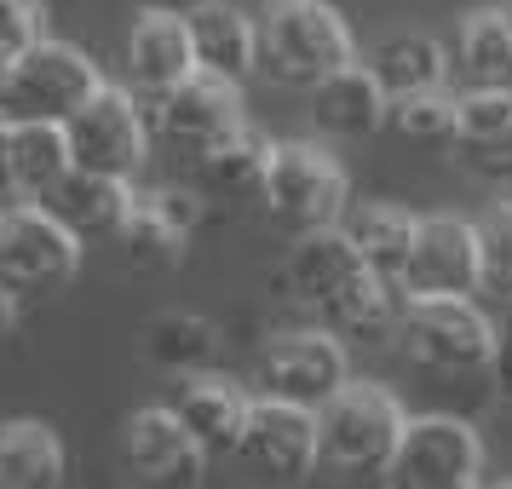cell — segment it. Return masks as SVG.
<instances>
[{"label":"cell","mask_w":512,"mask_h":489,"mask_svg":"<svg viewBox=\"0 0 512 489\" xmlns=\"http://www.w3.org/2000/svg\"><path fill=\"white\" fill-rule=\"evenodd\" d=\"M397 346L432 380H478L501 369V328L478 311L472 294H409Z\"/></svg>","instance_id":"cell-1"},{"label":"cell","mask_w":512,"mask_h":489,"mask_svg":"<svg viewBox=\"0 0 512 489\" xmlns=\"http://www.w3.org/2000/svg\"><path fill=\"white\" fill-rule=\"evenodd\" d=\"M259 18V75L277 87H317L334 70L357 64L346 18L328 0H265Z\"/></svg>","instance_id":"cell-2"},{"label":"cell","mask_w":512,"mask_h":489,"mask_svg":"<svg viewBox=\"0 0 512 489\" xmlns=\"http://www.w3.org/2000/svg\"><path fill=\"white\" fill-rule=\"evenodd\" d=\"M403 403L374 380H346L340 392L317 409V432H323V466L351 472V478H386L397 443H403Z\"/></svg>","instance_id":"cell-3"},{"label":"cell","mask_w":512,"mask_h":489,"mask_svg":"<svg viewBox=\"0 0 512 489\" xmlns=\"http://www.w3.org/2000/svg\"><path fill=\"white\" fill-rule=\"evenodd\" d=\"M259 208L271 213V225H282L288 236L328 231L346 225L351 213V185L346 167L311 139H282L271 144V173H265V196Z\"/></svg>","instance_id":"cell-4"},{"label":"cell","mask_w":512,"mask_h":489,"mask_svg":"<svg viewBox=\"0 0 512 489\" xmlns=\"http://www.w3.org/2000/svg\"><path fill=\"white\" fill-rule=\"evenodd\" d=\"M104 87L98 64L70 41H35L29 52H18L6 64L0 81V116L12 121H70L87 98Z\"/></svg>","instance_id":"cell-5"},{"label":"cell","mask_w":512,"mask_h":489,"mask_svg":"<svg viewBox=\"0 0 512 489\" xmlns=\"http://www.w3.org/2000/svg\"><path fill=\"white\" fill-rule=\"evenodd\" d=\"M81 271V236L47 208V202H18L0 213V282L24 294H58Z\"/></svg>","instance_id":"cell-6"},{"label":"cell","mask_w":512,"mask_h":489,"mask_svg":"<svg viewBox=\"0 0 512 489\" xmlns=\"http://www.w3.org/2000/svg\"><path fill=\"white\" fill-rule=\"evenodd\" d=\"M386 484L397 489H472L484 484V443L455 415H415L403 426Z\"/></svg>","instance_id":"cell-7"},{"label":"cell","mask_w":512,"mask_h":489,"mask_svg":"<svg viewBox=\"0 0 512 489\" xmlns=\"http://www.w3.org/2000/svg\"><path fill=\"white\" fill-rule=\"evenodd\" d=\"M236 461L248 466L259 484H305L317 472V461H323L317 409L259 392L254 415L242 426V443H236Z\"/></svg>","instance_id":"cell-8"},{"label":"cell","mask_w":512,"mask_h":489,"mask_svg":"<svg viewBox=\"0 0 512 489\" xmlns=\"http://www.w3.org/2000/svg\"><path fill=\"white\" fill-rule=\"evenodd\" d=\"M346 380H351L346 340H340V334H328L323 323L282 334V340H271V346H265V357H259V392L282 397V403L323 409V403L340 392Z\"/></svg>","instance_id":"cell-9"},{"label":"cell","mask_w":512,"mask_h":489,"mask_svg":"<svg viewBox=\"0 0 512 489\" xmlns=\"http://www.w3.org/2000/svg\"><path fill=\"white\" fill-rule=\"evenodd\" d=\"M64 133H70L75 167L121 173V179H133L144 167V150H150V121H144V110L133 104V93H121L110 81L64 121Z\"/></svg>","instance_id":"cell-10"},{"label":"cell","mask_w":512,"mask_h":489,"mask_svg":"<svg viewBox=\"0 0 512 489\" xmlns=\"http://www.w3.org/2000/svg\"><path fill=\"white\" fill-rule=\"evenodd\" d=\"M150 104H156V139L173 144L185 162L196 150L231 139L236 127H248V116H242V81H225V75H208V70L185 75L173 93L150 98Z\"/></svg>","instance_id":"cell-11"},{"label":"cell","mask_w":512,"mask_h":489,"mask_svg":"<svg viewBox=\"0 0 512 489\" xmlns=\"http://www.w3.org/2000/svg\"><path fill=\"white\" fill-rule=\"evenodd\" d=\"M369 271L374 265L363 259V248L351 242L346 225H328V231L294 236V248L282 259V288H288V300L305 305L311 323H317V317H328Z\"/></svg>","instance_id":"cell-12"},{"label":"cell","mask_w":512,"mask_h":489,"mask_svg":"<svg viewBox=\"0 0 512 489\" xmlns=\"http://www.w3.org/2000/svg\"><path fill=\"white\" fill-rule=\"evenodd\" d=\"M484 288V248L478 219L461 213H420L403 294H478Z\"/></svg>","instance_id":"cell-13"},{"label":"cell","mask_w":512,"mask_h":489,"mask_svg":"<svg viewBox=\"0 0 512 489\" xmlns=\"http://www.w3.org/2000/svg\"><path fill=\"white\" fill-rule=\"evenodd\" d=\"M121 461L144 484H202L208 449L190 438V426L173 415V403H150L121 420Z\"/></svg>","instance_id":"cell-14"},{"label":"cell","mask_w":512,"mask_h":489,"mask_svg":"<svg viewBox=\"0 0 512 489\" xmlns=\"http://www.w3.org/2000/svg\"><path fill=\"white\" fill-rule=\"evenodd\" d=\"M127 81L144 98L173 93L185 75H196V47H190V18L179 6H150L144 18H133L127 29V47H121Z\"/></svg>","instance_id":"cell-15"},{"label":"cell","mask_w":512,"mask_h":489,"mask_svg":"<svg viewBox=\"0 0 512 489\" xmlns=\"http://www.w3.org/2000/svg\"><path fill=\"white\" fill-rule=\"evenodd\" d=\"M202 196L196 190H139L133 196V213H127V231H121V248L139 271H167L179 265L190 248V231L202 219Z\"/></svg>","instance_id":"cell-16"},{"label":"cell","mask_w":512,"mask_h":489,"mask_svg":"<svg viewBox=\"0 0 512 489\" xmlns=\"http://www.w3.org/2000/svg\"><path fill=\"white\" fill-rule=\"evenodd\" d=\"M173 415L190 426V438L208 449V461L236 455L242 426L254 415V397L242 380H231L225 369H202V374H179V392H173Z\"/></svg>","instance_id":"cell-17"},{"label":"cell","mask_w":512,"mask_h":489,"mask_svg":"<svg viewBox=\"0 0 512 489\" xmlns=\"http://www.w3.org/2000/svg\"><path fill=\"white\" fill-rule=\"evenodd\" d=\"M265 173H271V144L259 139L254 127H236L231 139L196 150L185 162V185L202 202H225V208H248L265 196Z\"/></svg>","instance_id":"cell-18"},{"label":"cell","mask_w":512,"mask_h":489,"mask_svg":"<svg viewBox=\"0 0 512 489\" xmlns=\"http://www.w3.org/2000/svg\"><path fill=\"white\" fill-rule=\"evenodd\" d=\"M133 179L121 173H93V167H70V179L47 196V208L70 225L81 242H121L127 213H133Z\"/></svg>","instance_id":"cell-19"},{"label":"cell","mask_w":512,"mask_h":489,"mask_svg":"<svg viewBox=\"0 0 512 489\" xmlns=\"http://www.w3.org/2000/svg\"><path fill=\"white\" fill-rule=\"evenodd\" d=\"M190 47H196V70L225 75V81H248L259 75V18L242 12L231 0H202L190 6Z\"/></svg>","instance_id":"cell-20"},{"label":"cell","mask_w":512,"mask_h":489,"mask_svg":"<svg viewBox=\"0 0 512 489\" xmlns=\"http://www.w3.org/2000/svg\"><path fill=\"white\" fill-rule=\"evenodd\" d=\"M455 81L461 93H512V24L501 6H472L455 29Z\"/></svg>","instance_id":"cell-21"},{"label":"cell","mask_w":512,"mask_h":489,"mask_svg":"<svg viewBox=\"0 0 512 489\" xmlns=\"http://www.w3.org/2000/svg\"><path fill=\"white\" fill-rule=\"evenodd\" d=\"M386 110H392V98L374 81L369 64H346V70H334L328 81L311 87V116L334 139H369V133H380Z\"/></svg>","instance_id":"cell-22"},{"label":"cell","mask_w":512,"mask_h":489,"mask_svg":"<svg viewBox=\"0 0 512 489\" xmlns=\"http://www.w3.org/2000/svg\"><path fill=\"white\" fill-rule=\"evenodd\" d=\"M64 484V438L47 420H0V489H52Z\"/></svg>","instance_id":"cell-23"},{"label":"cell","mask_w":512,"mask_h":489,"mask_svg":"<svg viewBox=\"0 0 512 489\" xmlns=\"http://www.w3.org/2000/svg\"><path fill=\"white\" fill-rule=\"evenodd\" d=\"M369 70H374V81L386 87V98H415V93H438L455 64H449V52H443L432 35L403 29V35H386V41L369 52Z\"/></svg>","instance_id":"cell-24"},{"label":"cell","mask_w":512,"mask_h":489,"mask_svg":"<svg viewBox=\"0 0 512 489\" xmlns=\"http://www.w3.org/2000/svg\"><path fill=\"white\" fill-rule=\"evenodd\" d=\"M75 150L64 121H12V185L29 202H47L70 179Z\"/></svg>","instance_id":"cell-25"},{"label":"cell","mask_w":512,"mask_h":489,"mask_svg":"<svg viewBox=\"0 0 512 489\" xmlns=\"http://www.w3.org/2000/svg\"><path fill=\"white\" fill-rule=\"evenodd\" d=\"M144 357L162 374H173V380L219 369V328L208 317H196V311H162L144 328Z\"/></svg>","instance_id":"cell-26"},{"label":"cell","mask_w":512,"mask_h":489,"mask_svg":"<svg viewBox=\"0 0 512 489\" xmlns=\"http://www.w3.org/2000/svg\"><path fill=\"white\" fill-rule=\"evenodd\" d=\"M415 213L392 208V202H363V208L346 213V231L351 242L363 248V259H369L380 277L403 282V271H409V248H415Z\"/></svg>","instance_id":"cell-27"},{"label":"cell","mask_w":512,"mask_h":489,"mask_svg":"<svg viewBox=\"0 0 512 489\" xmlns=\"http://www.w3.org/2000/svg\"><path fill=\"white\" fill-rule=\"evenodd\" d=\"M386 127H392L403 144L455 150V139H461V98L443 93V87H438V93H415V98H392Z\"/></svg>","instance_id":"cell-28"},{"label":"cell","mask_w":512,"mask_h":489,"mask_svg":"<svg viewBox=\"0 0 512 489\" xmlns=\"http://www.w3.org/2000/svg\"><path fill=\"white\" fill-rule=\"evenodd\" d=\"M455 162H461L478 185L512 196V121H495V127H461V139H455Z\"/></svg>","instance_id":"cell-29"},{"label":"cell","mask_w":512,"mask_h":489,"mask_svg":"<svg viewBox=\"0 0 512 489\" xmlns=\"http://www.w3.org/2000/svg\"><path fill=\"white\" fill-rule=\"evenodd\" d=\"M478 248H484V288L512 300V196L478 219Z\"/></svg>","instance_id":"cell-30"},{"label":"cell","mask_w":512,"mask_h":489,"mask_svg":"<svg viewBox=\"0 0 512 489\" xmlns=\"http://www.w3.org/2000/svg\"><path fill=\"white\" fill-rule=\"evenodd\" d=\"M47 35V6L41 0H0V52L18 58Z\"/></svg>","instance_id":"cell-31"},{"label":"cell","mask_w":512,"mask_h":489,"mask_svg":"<svg viewBox=\"0 0 512 489\" xmlns=\"http://www.w3.org/2000/svg\"><path fill=\"white\" fill-rule=\"evenodd\" d=\"M6 190H18L12 185V116H0V196Z\"/></svg>","instance_id":"cell-32"},{"label":"cell","mask_w":512,"mask_h":489,"mask_svg":"<svg viewBox=\"0 0 512 489\" xmlns=\"http://www.w3.org/2000/svg\"><path fill=\"white\" fill-rule=\"evenodd\" d=\"M12 323H18V294H12V288L0 282V340L12 334Z\"/></svg>","instance_id":"cell-33"},{"label":"cell","mask_w":512,"mask_h":489,"mask_svg":"<svg viewBox=\"0 0 512 489\" xmlns=\"http://www.w3.org/2000/svg\"><path fill=\"white\" fill-rule=\"evenodd\" d=\"M501 392H507V403H512V328L501 334Z\"/></svg>","instance_id":"cell-34"},{"label":"cell","mask_w":512,"mask_h":489,"mask_svg":"<svg viewBox=\"0 0 512 489\" xmlns=\"http://www.w3.org/2000/svg\"><path fill=\"white\" fill-rule=\"evenodd\" d=\"M156 6H179V12H190V6H202V0H156Z\"/></svg>","instance_id":"cell-35"},{"label":"cell","mask_w":512,"mask_h":489,"mask_svg":"<svg viewBox=\"0 0 512 489\" xmlns=\"http://www.w3.org/2000/svg\"><path fill=\"white\" fill-rule=\"evenodd\" d=\"M6 64H12V58H6V52H0V81H6Z\"/></svg>","instance_id":"cell-36"},{"label":"cell","mask_w":512,"mask_h":489,"mask_svg":"<svg viewBox=\"0 0 512 489\" xmlns=\"http://www.w3.org/2000/svg\"><path fill=\"white\" fill-rule=\"evenodd\" d=\"M501 12H507V24H512V0H501Z\"/></svg>","instance_id":"cell-37"},{"label":"cell","mask_w":512,"mask_h":489,"mask_svg":"<svg viewBox=\"0 0 512 489\" xmlns=\"http://www.w3.org/2000/svg\"><path fill=\"white\" fill-rule=\"evenodd\" d=\"M0 213H6V208H0Z\"/></svg>","instance_id":"cell-38"}]
</instances>
